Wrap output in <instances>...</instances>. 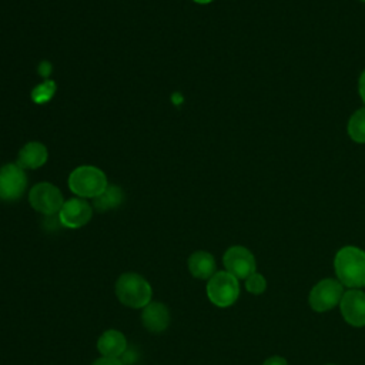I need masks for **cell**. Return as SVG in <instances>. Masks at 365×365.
<instances>
[{"label":"cell","mask_w":365,"mask_h":365,"mask_svg":"<svg viewBox=\"0 0 365 365\" xmlns=\"http://www.w3.org/2000/svg\"><path fill=\"white\" fill-rule=\"evenodd\" d=\"M54 90H56V86H54V81H46L43 84H38L33 93H31V97L36 103H46L48 101L53 94H54Z\"/></svg>","instance_id":"18"},{"label":"cell","mask_w":365,"mask_h":365,"mask_svg":"<svg viewBox=\"0 0 365 365\" xmlns=\"http://www.w3.org/2000/svg\"><path fill=\"white\" fill-rule=\"evenodd\" d=\"M361 1H365V0H361Z\"/></svg>","instance_id":"25"},{"label":"cell","mask_w":365,"mask_h":365,"mask_svg":"<svg viewBox=\"0 0 365 365\" xmlns=\"http://www.w3.org/2000/svg\"><path fill=\"white\" fill-rule=\"evenodd\" d=\"M170 319H171L170 311H168L167 305H164L163 302L151 301L150 304H147L143 308L141 322H143L144 328L150 332L160 334V332L165 331L170 325Z\"/></svg>","instance_id":"11"},{"label":"cell","mask_w":365,"mask_h":365,"mask_svg":"<svg viewBox=\"0 0 365 365\" xmlns=\"http://www.w3.org/2000/svg\"><path fill=\"white\" fill-rule=\"evenodd\" d=\"M123 201V191L115 185H107V188L94 198L93 205L98 211H107L115 208Z\"/></svg>","instance_id":"15"},{"label":"cell","mask_w":365,"mask_h":365,"mask_svg":"<svg viewBox=\"0 0 365 365\" xmlns=\"http://www.w3.org/2000/svg\"><path fill=\"white\" fill-rule=\"evenodd\" d=\"M93 215L91 205L83 198H70L64 201L58 211V221L66 228H80L86 225Z\"/></svg>","instance_id":"10"},{"label":"cell","mask_w":365,"mask_h":365,"mask_svg":"<svg viewBox=\"0 0 365 365\" xmlns=\"http://www.w3.org/2000/svg\"><path fill=\"white\" fill-rule=\"evenodd\" d=\"M91 365H124L120 358H108V356H100L96 359Z\"/></svg>","instance_id":"20"},{"label":"cell","mask_w":365,"mask_h":365,"mask_svg":"<svg viewBox=\"0 0 365 365\" xmlns=\"http://www.w3.org/2000/svg\"><path fill=\"white\" fill-rule=\"evenodd\" d=\"M188 271L194 278L210 279L215 271V258L207 251H195L188 257Z\"/></svg>","instance_id":"13"},{"label":"cell","mask_w":365,"mask_h":365,"mask_svg":"<svg viewBox=\"0 0 365 365\" xmlns=\"http://www.w3.org/2000/svg\"><path fill=\"white\" fill-rule=\"evenodd\" d=\"M346 131L354 143L365 144V107L356 110L349 117Z\"/></svg>","instance_id":"16"},{"label":"cell","mask_w":365,"mask_h":365,"mask_svg":"<svg viewBox=\"0 0 365 365\" xmlns=\"http://www.w3.org/2000/svg\"><path fill=\"white\" fill-rule=\"evenodd\" d=\"M120 359L124 365H133L137 361V352H134V349L131 348H127L125 352L120 356Z\"/></svg>","instance_id":"19"},{"label":"cell","mask_w":365,"mask_h":365,"mask_svg":"<svg viewBox=\"0 0 365 365\" xmlns=\"http://www.w3.org/2000/svg\"><path fill=\"white\" fill-rule=\"evenodd\" d=\"M97 349L101 356L120 358L127 349V339L118 329H107L97 339Z\"/></svg>","instance_id":"12"},{"label":"cell","mask_w":365,"mask_h":365,"mask_svg":"<svg viewBox=\"0 0 365 365\" xmlns=\"http://www.w3.org/2000/svg\"><path fill=\"white\" fill-rule=\"evenodd\" d=\"M30 205L46 215L58 212L64 204L61 191L50 182H38L29 192Z\"/></svg>","instance_id":"6"},{"label":"cell","mask_w":365,"mask_h":365,"mask_svg":"<svg viewBox=\"0 0 365 365\" xmlns=\"http://www.w3.org/2000/svg\"><path fill=\"white\" fill-rule=\"evenodd\" d=\"M262 365H288V362H287L285 358L278 356V355H274V356L267 358Z\"/></svg>","instance_id":"21"},{"label":"cell","mask_w":365,"mask_h":365,"mask_svg":"<svg viewBox=\"0 0 365 365\" xmlns=\"http://www.w3.org/2000/svg\"><path fill=\"white\" fill-rule=\"evenodd\" d=\"M358 91H359V96H361V100L364 101L365 104V70L361 73L359 76V81H358Z\"/></svg>","instance_id":"22"},{"label":"cell","mask_w":365,"mask_h":365,"mask_svg":"<svg viewBox=\"0 0 365 365\" xmlns=\"http://www.w3.org/2000/svg\"><path fill=\"white\" fill-rule=\"evenodd\" d=\"M27 187L24 170L16 164H6L0 168V198L14 201L23 195Z\"/></svg>","instance_id":"8"},{"label":"cell","mask_w":365,"mask_h":365,"mask_svg":"<svg viewBox=\"0 0 365 365\" xmlns=\"http://www.w3.org/2000/svg\"><path fill=\"white\" fill-rule=\"evenodd\" d=\"M339 309L342 318L352 327H365V292L359 288H349L344 292Z\"/></svg>","instance_id":"9"},{"label":"cell","mask_w":365,"mask_h":365,"mask_svg":"<svg viewBox=\"0 0 365 365\" xmlns=\"http://www.w3.org/2000/svg\"><path fill=\"white\" fill-rule=\"evenodd\" d=\"M194 1L198 4H207V3H211L212 0H194Z\"/></svg>","instance_id":"23"},{"label":"cell","mask_w":365,"mask_h":365,"mask_svg":"<svg viewBox=\"0 0 365 365\" xmlns=\"http://www.w3.org/2000/svg\"><path fill=\"white\" fill-rule=\"evenodd\" d=\"M240 279L227 271H217L207 282V297L218 308L231 307L240 297Z\"/></svg>","instance_id":"4"},{"label":"cell","mask_w":365,"mask_h":365,"mask_svg":"<svg viewBox=\"0 0 365 365\" xmlns=\"http://www.w3.org/2000/svg\"><path fill=\"white\" fill-rule=\"evenodd\" d=\"M245 288L248 292L254 295H259L267 289V279L262 274H258L255 271L248 278H245Z\"/></svg>","instance_id":"17"},{"label":"cell","mask_w":365,"mask_h":365,"mask_svg":"<svg viewBox=\"0 0 365 365\" xmlns=\"http://www.w3.org/2000/svg\"><path fill=\"white\" fill-rule=\"evenodd\" d=\"M222 264L225 271L232 274L238 279H245L257 269L255 257L242 245L230 247L222 255Z\"/></svg>","instance_id":"7"},{"label":"cell","mask_w":365,"mask_h":365,"mask_svg":"<svg viewBox=\"0 0 365 365\" xmlns=\"http://www.w3.org/2000/svg\"><path fill=\"white\" fill-rule=\"evenodd\" d=\"M115 297L128 308H144L151 302L153 288L143 275L124 272L115 281Z\"/></svg>","instance_id":"2"},{"label":"cell","mask_w":365,"mask_h":365,"mask_svg":"<svg viewBox=\"0 0 365 365\" xmlns=\"http://www.w3.org/2000/svg\"><path fill=\"white\" fill-rule=\"evenodd\" d=\"M106 174L93 165H80L68 177L70 190L83 198H96L107 188Z\"/></svg>","instance_id":"3"},{"label":"cell","mask_w":365,"mask_h":365,"mask_svg":"<svg viewBox=\"0 0 365 365\" xmlns=\"http://www.w3.org/2000/svg\"><path fill=\"white\" fill-rule=\"evenodd\" d=\"M46 161H47V148L38 141H30L19 151L17 164L23 170L38 168Z\"/></svg>","instance_id":"14"},{"label":"cell","mask_w":365,"mask_h":365,"mask_svg":"<svg viewBox=\"0 0 365 365\" xmlns=\"http://www.w3.org/2000/svg\"><path fill=\"white\" fill-rule=\"evenodd\" d=\"M336 279L348 288L365 287V251L346 245L338 250L334 258Z\"/></svg>","instance_id":"1"},{"label":"cell","mask_w":365,"mask_h":365,"mask_svg":"<svg viewBox=\"0 0 365 365\" xmlns=\"http://www.w3.org/2000/svg\"><path fill=\"white\" fill-rule=\"evenodd\" d=\"M328 365H334V364H328Z\"/></svg>","instance_id":"24"},{"label":"cell","mask_w":365,"mask_h":365,"mask_svg":"<svg viewBox=\"0 0 365 365\" xmlns=\"http://www.w3.org/2000/svg\"><path fill=\"white\" fill-rule=\"evenodd\" d=\"M344 292V285L338 279L324 278L312 287L308 297L309 307L317 312H327L339 305Z\"/></svg>","instance_id":"5"}]
</instances>
